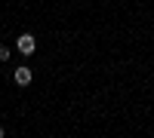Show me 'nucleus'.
Here are the masks:
<instances>
[{"instance_id":"f257e3e1","label":"nucleus","mask_w":154,"mask_h":138,"mask_svg":"<svg viewBox=\"0 0 154 138\" xmlns=\"http://www.w3.org/2000/svg\"><path fill=\"white\" fill-rule=\"evenodd\" d=\"M16 49H19L22 55H34V49H37L34 34H19V37H16Z\"/></svg>"},{"instance_id":"f03ea898","label":"nucleus","mask_w":154,"mask_h":138,"mask_svg":"<svg viewBox=\"0 0 154 138\" xmlns=\"http://www.w3.org/2000/svg\"><path fill=\"white\" fill-rule=\"evenodd\" d=\"M12 80H16L19 86H28V83L34 80V74H31V68H25V65H22V68H16V74H12Z\"/></svg>"},{"instance_id":"7ed1b4c3","label":"nucleus","mask_w":154,"mask_h":138,"mask_svg":"<svg viewBox=\"0 0 154 138\" xmlns=\"http://www.w3.org/2000/svg\"><path fill=\"white\" fill-rule=\"evenodd\" d=\"M9 55H12V49L9 46H0V61H9Z\"/></svg>"},{"instance_id":"20e7f679","label":"nucleus","mask_w":154,"mask_h":138,"mask_svg":"<svg viewBox=\"0 0 154 138\" xmlns=\"http://www.w3.org/2000/svg\"><path fill=\"white\" fill-rule=\"evenodd\" d=\"M3 135H6V129H3V126H0V138H3Z\"/></svg>"}]
</instances>
